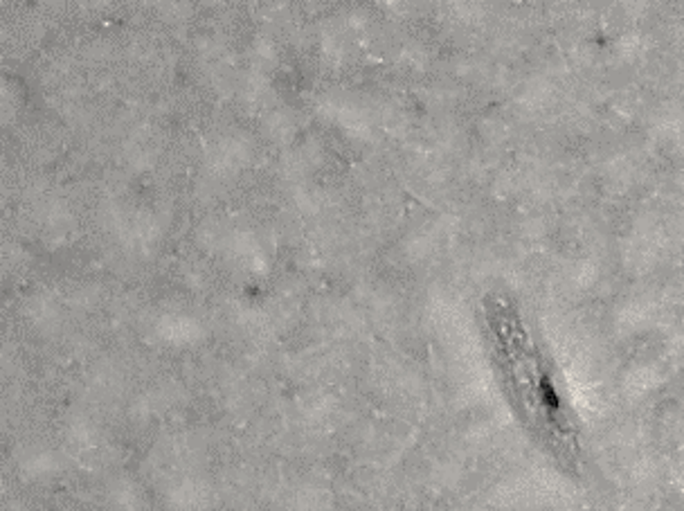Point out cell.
I'll use <instances>...</instances> for the list:
<instances>
[{
  "instance_id": "1",
  "label": "cell",
  "mask_w": 684,
  "mask_h": 511,
  "mask_svg": "<svg viewBox=\"0 0 684 511\" xmlns=\"http://www.w3.org/2000/svg\"><path fill=\"white\" fill-rule=\"evenodd\" d=\"M480 320L509 405L547 458L577 478L584 464L581 430L552 358L518 304L506 295L489 293L480 307Z\"/></svg>"
}]
</instances>
